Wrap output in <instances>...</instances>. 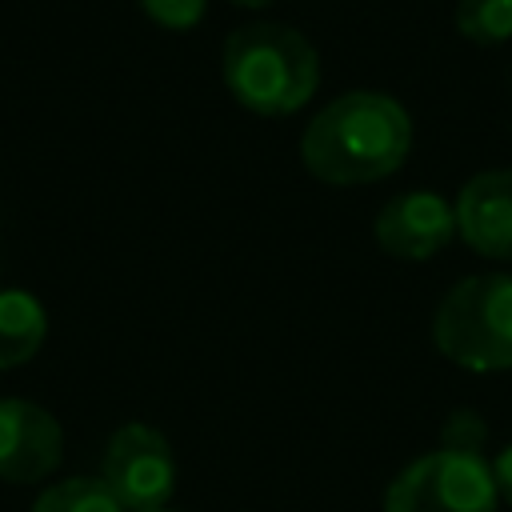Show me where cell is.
<instances>
[{
    "label": "cell",
    "instance_id": "6da1fadb",
    "mask_svg": "<svg viewBox=\"0 0 512 512\" xmlns=\"http://www.w3.org/2000/svg\"><path fill=\"white\" fill-rule=\"evenodd\" d=\"M408 148L412 120L384 92L336 96L300 136L304 168L324 184H376L408 160Z\"/></svg>",
    "mask_w": 512,
    "mask_h": 512
},
{
    "label": "cell",
    "instance_id": "7a4b0ae2",
    "mask_svg": "<svg viewBox=\"0 0 512 512\" xmlns=\"http://www.w3.org/2000/svg\"><path fill=\"white\" fill-rule=\"evenodd\" d=\"M224 84L256 116L300 112L320 84V56L288 24L252 20L224 40Z\"/></svg>",
    "mask_w": 512,
    "mask_h": 512
},
{
    "label": "cell",
    "instance_id": "3957f363",
    "mask_svg": "<svg viewBox=\"0 0 512 512\" xmlns=\"http://www.w3.org/2000/svg\"><path fill=\"white\" fill-rule=\"evenodd\" d=\"M432 340L468 372L512 368V276L480 272L452 284L432 316Z\"/></svg>",
    "mask_w": 512,
    "mask_h": 512
},
{
    "label": "cell",
    "instance_id": "277c9868",
    "mask_svg": "<svg viewBox=\"0 0 512 512\" xmlns=\"http://www.w3.org/2000/svg\"><path fill=\"white\" fill-rule=\"evenodd\" d=\"M496 504L492 464L460 448H436L404 464L384 492V512H496Z\"/></svg>",
    "mask_w": 512,
    "mask_h": 512
},
{
    "label": "cell",
    "instance_id": "5b68a950",
    "mask_svg": "<svg viewBox=\"0 0 512 512\" xmlns=\"http://www.w3.org/2000/svg\"><path fill=\"white\" fill-rule=\"evenodd\" d=\"M100 480L124 504V512H156L176 488V460L168 440L152 424H124L104 448Z\"/></svg>",
    "mask_w": 512,
    "mask_h": 512
},
{
    "label": "cell",
    "instance_id": "8992f818",
    "mask_svg": "<svg viewBox=\"0 0 512 512\" xmlns=\"http://www.w3.org/2000/svg\"><path fill=\"white\" fill-rule=\"evenodd\" d=\"M64 456V432L56 416L32 400H0V480L32 484L44 480Z\"/></svg>",
    "mask_w": 512,
    "mask_h": 512
},
{
    "label": "cell",
    "instance_id": "52a82bcc",
    "mask_svg": "<svg viewBox=\"0 0 512 512\" xmlns=\"http://www.w3.org/2000/svg\"><path fill=\"white\" fill-rule=\"evenodd\" d=\"M372 232L380 252L396 260H428L452 240L456 208L436 192H400L380 208Z\"/></svg>",
    "mask_w": 512,
    "mask_h": 512
},
{
    "label": "cell",
    "instance_id": "ba28073f",
    "mask_svg": "<svg viewBox=\"0 0 512 512\" xmlns=\"http://www.w3.org/2000/svg\"><path fill=\"white\" fill-rule=\"evenodd\" d=\"M452 208L456 232L472 252L488 260H512V168L472 176Z\"/></svg>",
    "mask_w": 512,
    "mask_h": 512
},
{
    "label": "cell",
    "instance_id": "9c48e42d",
    "mask_svg": "<svg viewBox=\"0 0 512 512\" xmlns=\"http://www.w3.org/2000/svg\"><path fill=\"white\" fill-rule=\"evenodd\" d=\"M48 336L44 304L32 292L4 288L0 292V372L32 360Z\"/></svg>",
    "mask_w": 512,
    "mask_h": 512
},
{
    "label": "cell",
    "instance_id": "30bf717a",
    "mask_svg": "<svg viewBox=\"0 0 512 512\" xmlns=\"http://www.w3.org/2000/svg\"><path fill=\"white\" fill-rule=\"evenodd\" d=\"M32 512H124V504L112 496V488L100 476H72L44 488Z\"/></svg>",
    "mask_w": 512,
    "mask_h": 512
},
{
    "label": "cell",
    "instance_id": "8fae6325",
    "mask_svg": "<svg viewBox=\"0 0 512 512\" xmlns=\"http://www.w3.org/2000/svg\"><path fill=\"white\" fill-rule=\"evenodd\" d=\"M456 28L472 44H504L512 40V0H460L456 4Z\"/></svg>",
    "mask_w": 512,
    "mask_h": 512
},
{
    "label": "cell",
    "instance_id": "7c38bea8",
    "mask_svg": "<svg viewBox=\"0 0 512 512\" xmlns=\"http://www.w3.org/2000/svg\"><path fill=\"white\" fill-rule=\"evenodd\" d=\"M204 4H208V0H140V8H144L160 28H176V32L200 24Z\"/></svg>",
    "mask_w": 512,
    "mask_h": 512
},
{
    "label": "cell",
    "instance_id": "4fadbf2b",
    "mask_svg": "<svg viewBox=\"0 0 512 512\" xmlns=\"http://www.w3.org/2000/svg\"><path fill=\"white\" fill-rule=\"evenodd\" d=\"M492 476H496V492H500V500L512 508V444H508V448L496 456Z\"/></svg>",
    "mask_w": 512,
    "mask_h": 512
},
{
    "label": "cell",
    "instance_id": "5bb4252c",
    "mask_svg": "<svg viewBox=\"0 0 512 512\" xmlns=\"http://www.w3.org/2000/svg\"><path fill=\"white\" fill-rule=\"evenodd\" d=\"M232 4H244V8H264V4H272V0H232Z\"/></svg>",
    "mask_w": 512,
    "mask_h": 512
},
{
    "label": "cell",
    "instance_id": "9a60e30c",
    "mask_svg": "<svg viewBox=\"0 0 512 512\" xmlns=\"http://www.w3.org/2000/svg\"><path fill=\"white\" fill-rule=\"evenodd\" d=\"M156 512H168V508H156Z\"/></svg>",
    "mask_w": 512,
    "mask_h": 512
}]
</instances>
